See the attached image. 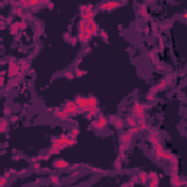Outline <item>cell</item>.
Returning <instances> with one entry per match:
<instances>
[{
    "instance_id": "obj_1",
    "label": "cell",
    "mask_w": 187,
    "mask_h": 187,
    "mask_svg": "<svg viewBox=\"0 0 187 187\" xmlns=\"http://www.w3.org/2000/svg\"><path fill=\"white\" fill-rule=\"evenodd\" d=\"M91 38L92 37L86 31V22H85V19H81L79 20V25H78V40L82 44H86V42H89Z\"/></svg>"
},
{
    "instance_id": "obj_2",
    "label": "cell",
    "mask_w": 187,
    "mask_h": 187,
    "mask_svg": "<svg viewBox=\"0 0 187 187\" xmlns=\"http://www.w3.org/2000/svg\"><path fill=\"white\" fill-rule=\"evenodd\" d=\"M133 133H130L129 130L127 132H124L121 136H120V154L123 155L127 149H129V146H130V143H132V139H133Z\"/></svg>"
},
{
    "instance_id": "obj_3",
    "label": "cell",
    "mask_w": 187,
    "mask_h": 187,
    "mask_svg": "<svg viewBox=\"0 0 187 187\" xmlns=\"http://www.w3.org/2000/svg\"><path fill=\"white\" fill-rule=\"evenodd\" d=\"M20 73H22L20 64L16 63V61H9V64H8V75H9V78H15V76L20 75Z\"/></svg>"
},
{
    "instance_id": "obj_4",
    "label": "cell",
    "mask_w": 187,
    "mask_h": 187,
    "mask_svg": "<svg viewBox=\"0 0 187 187\" xmlns=\"http://www.w3.org/2000/svg\"><path fill=\"white\" fill-rule=\"evenodd\" d=\"M120 2L119 0H108V2H105V3H102L101 6H100V10L101 12H111V10H114V9H117V8H120Z\"/></svg>"
},
{
    "instance_id": "obj_5",
    "label": "cell",
    "mask_w": 187,
    "mask_h": 187,
    "mask_svg": "<svg viewBox=\"0 0 187 187\" xmlns=\"http://www.w3.org/2000/svg\"><path fill=\"white\" fill-rule=\"evenodd\" d=\"M66 148V145L64 143H61V142H59V140L54 137L53 140H51V148H50V155H56V154H59V152H61L63 149Z\"/></svg>"
},
{
    "instance_id": "obj_6",
    "label": "cell",
    "mask_w": 187,
    "mask_h": 187,
    "mask_svg": "<svg viewBox=\"0 0 187 187\" xmlns=\"http://www.w3.org/2000/svg\"><path fill=\"white\" fill-rule=\"evenodd\" d=\"M64 108L72 114V115H76V114H79V111H81V108H79V105L76 104V101H66L64 102Z\"/></svg>"
},
{
    "instance_id": "obj_7",
    "label": "cell",
    "mask_w": 187,
    "mask_h": 187,
    "mask_svg": "<svg viewBox=\"0 0 187 187\" xmlns=\"http://www.w3.org/2000/svg\"><path fill=\"white\" fill-rule=\"evenodd\" d=\"M107 124H108V120L105 119L104 115H101V117H98L97 121H92L91 123V127L92 129H97V130H102V129H105Z\"/></svg>"
},
{
    "instance_id": "obj_8",
    "label": "cell",
    "mask_w": 187,
    "mask_h": 187,
    "mask_svg": "<svg viewBox=\"0 0 187 187\" xmlns=\"http://www.w3.org/2000/svg\"><path fill=\"white\" fill-rule=\"evenodd\" d=\"M133 114L137 119H143L145 117V105L140 104V102H134L133 104Z\"/></svg>"
},
{
    "instance_id": "obj_9",
    "label": "cell",
    "mask_w": 187,
    "mask_h": 187,
    "mask_svg": "<svg viewBox=\"0 0 187 187\" xmlns=\"http://www.w3.org/2000/svg\"><path fill=\"white\" fill-rule=\"evenodd\" d=\"M53 167L56 170H67L70 167V164L66 161V159H61V158H57L53 161Z\"/></svg>"
},
{
    "instance_id": "obj_10",
    "label": "cell",
    "mask_w": 187,
    "mask_h": 187,
    "mask_svg": "<svg viewBox=\"0 0 187 187\" xmlns=\"http://www.w3.org/2000/svg\"><path fill=\"white\" fill-rule=\"evenodd\" d=\"M25 28H27V23L25 22H15V23H12V27H10V34L16 35L19 31H23Z\"/></svg>"
},
{
    "instance_id": "obj_11",
    "label": "cell",
    "mask_w": 187,
    "mask_h": 187,
    "mask_svg": "<svg viewBox=\"0 0 187 187\" xmlns=\"http://www.w3.org/2000/svg\"><path fill=\"white\" fill-rule=\"evenodd\" d=\"M54 115L57 117V119L59 120H69L70 119V115H72V114H70L66 108H63V110H59V108H56L54 110Z\"/></svg>"
},
{
    "instance_id": "obj_12",
    "label": "cell",
    "mask_w": 187,
    "mask_h": 187,
    "mask_svg": "<svg viewBox=\"0 0 187 187\" xmlns=\"http://www.w3.org/2000/svg\"><path fill=\"white\" fill-rule=\"evenodd\" d=\"M75 101H76V104L79 105V108H81L82 111H88V108H89V104H88V97H86V98L76 97V98H75Z\"/></svg>"
},
{
    "instance_id": "obj_13",
    "label": "cell",
    "mask_w": 187,
    "mask_h": 187,
    "mask_svg": "<svg viewBox=\"0 0 187 187\" xmlns=\"http://www.w3.org/2000/svg\"><path fill=\"white\" fill-rule=\"evenodd\" d=\"M148 175H149V181H148V184H149L151 187H156V186L159 184V175H158L155 171L148 173Z\"/></svg>"
},
{
    "instance_id": "obj_14",
    "label": "cell",
    "mask_w": 187,
    "mask_h": 187,
    "mask_svg": "<svg viewBox=\"0 0 187 187\" xmlns=\"http://www.w3.org/2000/svg\"><path fill=\"white\" fill-rule=\"evenodd\" d=\"M94 18H95V12H94V9H88L85 12H81V19L89 20V19H94Z\"/></svg>"
},
{
    "instance_id": "obj_15",
    "label": "cell",
    "mask_w": 187,
    "mask_h": 187,
    "mask_svg": "<svg viewBox=\"0 0 187 187\" xmlns=\"http://www.w3.org/2000/svg\"><path fill=\"white\" fill-rule=\"evenodd\" d=\"M111 124H113L115 129H123L124 121L120 119V117H111Z\"/></svg>"
},
{
    "instance_id": "obj_16",
    "label": "cell",
    "mask_w": 187,
    "mask_h": 187,
    "mask_svg": "<svg viewBox=\"0 0 187 187\" xmlns=\"http://www.w3.org/2000/svg\"><path fill=\"white\" fill-rule=\"evenodd\" d=\"M137 123H139V119L133 114V115H129L127 119H126V124L129 126V127H134V126H137Z\"/></svg>"
},
{
    "instance_id": "obj_17",
    "label": "cell",
    "mask_w": 187,
    "mask_h": 187,
    "mask_svg": "<svg viewBox=\"0 0 187 187\" xmlns=\"http://www.w3.org/2000/svg\"><path fill=\"white\" fill-rule=\"evenodd\" d=\"M148 140H149V142H151L152 145L161 142V140H159V136H158L156 132H149V134H148Z\"/></svg>"
},
{
    "instance_id": "obj_18",
    "label": "cell",
    "mask_w": 187,
    "mask_h": 187,
    "mask_svg": "<svg viewBox=\"0 0 187 187\" xmlns=\"http://www.w3.org/2000/svg\"><path fill=\"white\" fill-rule=\"evenodd\" d=\"M98 114V107H92V108H89L88 111H85V115H86V119H89V120H92L94 117H95Z\"/></svg>"
},
{
    "instance_id": "obj_19",
    "label": "cell",
    "mask_w": 187,
    "mask_h": 187,
    "mask_svg": "<svg viewBox=\"0 0 187 187\" xmlns=\"http://www.w3.org/2000/svg\"><path fill=\"white\" fill-rule=\"evenodd\" d=\"M170 183H171V186H175V187H180V186H183V181L178 178V175H177V174H171Z\"/></svg>"
},
{
    "instance_id": "obj_20",
    "label": "cell",
    "mask_w": 187,
    "mask_h": 187,
    "mask_svg": "<svg viewBox=\"0 0 187 187\" xmlns=\"http://www.w3.org/2000/svg\"><path fill=\"white\" fill-rule=\"evenodd\" d=\"M148 178H149L148 173H145V171H140L139 173V181L142 183V184H148Z\"/></svg>"
},
{
    "instance_id": "obj_21",
    "label": "cell",
    "mask_w": 187,
    "mask_h": 187,
    "mask_svg": "<svg viewBox=\"0 0 187 187\" xmlns=\"http://www.w3.org/2000/svg\"><path fill=\"white\" fill-rule=\"evenodd\" d=\"M168 81H170V79H162V81H159V83L156 85V89H158V91H164V89L168 86Z\"/></svg>"
},
{
    "instance_id": "obj_22",
    "label": "cell",
    "mask_w": 187,
    "mask_h": 187,
    "mask_svg": "<svg viewBox=\"0 0 187 187\" xmlns=\"http://www.w3.org/2000/svg\"><path fill=\"white\" fill-rule=\"evenodd\" d=\"M139 13H140V16L142 18H145V19H148L149 18V13H148V9H146V6H139Z\"/></svg>"
},
{
    "instance_id": "obj_23",
    "label": "cell",
    "mask_w": 187,
    "mask_h": 187,
    "mask_svg": "<svg viewBox=\"0 0 187 187\" xmlns=\"http://www.w3.org/2000/svg\"><path fill=\"white\" fill-rule=\"evenodd\" d=\"M121 167H123V164H121V158L119 156V158H117V159L114 161V165H113V168H114V170H117V171H120V170H121Z\"/></svg>"
},
{
    "instance_id": "obj_24",
    "label": "cell",
    "mask_w": 187,
    "mask_h": 187,
    "mask_svg": "<svg viewBox=\"0 0 187 187\" xmlns=\"http://www.w3.org/2000/svg\"><path fill=\"white\" fill-rule=\"evenodd\" d=\"M158 92V89H156V86H154L152 89H149V92H148V95H146V100H154L155 98V94Z\"/></svg>"
},
{
    "instance_id": "obj_25",
    "label": "cell",
    "mask_w": 187,
    "mask_h": 187,
    "mask_svg": "<svg viewBox=\"0 0 187 187\" xmlns=\"http://www.w3.org/2000/svg\"><path fill=\"white\" fill-rule=\"evenodd\" d=\"M139 127H140V130H148V123H146V119L143 117V119H139Z\"/></svg>"
},
{
    "instance_id": "obj_26",
    "label": "cell",
    "mask_w": 187,
    "mask_h": 187,
    "mask_svg": "<svg viewBox=\"0 0 187 187\" xmlns=\"http://www.w3.org/2000/svg\"><path fill=\"white\" fill-rule=\"evenodd\" d=\"M19 64H20V69H22V73H23V72H29V70H31V64H29V63L20 61Z\"/></svg>"
},
{
    "instance_id": "obj_27",
    "label": "cell",
    "mask_w": 187,
    "mask_h": 187,
    "mask_svg": "<svg viewBox=\"0 0 187 187\" xmlns=\"http://www.w3.org/2000/svg\"><path fill=\"white\" fill-rule=\"evenodd\" d=\"M8 130V120L6 119H2V121H0V132L5 133Z\"/></svg>"
},
{
    "instance_id": "obj_28",
    "label": "cell",
    "mask_w": 187,
    "mask_h": 187,
    "mask_svg": "<svg viewBox=\"0 0 187 187\" xmlns=\"http://www.w3.org/2000/svg\"><path fill=\"white\" fill-rule=\"evenodd\" d=\"M69 136L73 137V139H78V136H79V129H78V127L72 129V130H70V134H69Z\"/></svg>"
},
{
    "instance_id": "obj_29",
    "label": "cell",
    "mask_w": 187,
    "mask_h": 187,
    "mask_svg": "<svg viewBox=\"0 0 187 187\" xmlns=\"http://www.w3.org/2000/svg\"><path fill=\"white\" fill-rule=\"evenodd\" d=\"M13 13L18 15V16H22V15H23V6H18V8H15V9H13Z\"/></svg>"
},
{
    "instance_id": "obj_30",
    "label": "cell",
    "mask_w": 187,
    "mask_h": 187,
    "mask_svg": "<svg viewBox=\"0 0 187 187\" xmlns=\"http://www.w3.org/2000/svg\"><path fill=\"white\" fill-rule=\"evenodd\" d=\"M32 162H34V164H32V167H34V170H37V171H38V170L41 168V164H40V159H38V158H37V159L34 158V159H32Z\"/></svg>"
},
{
    "instance_id": "obj_31",
    "label": "cell",
    "mask_w": 187,
    "mask_h": 187,
    "mask_svg": "<svg viewBox=\"0 0 187 187\" xmlns=\"http://www.w3.org/2000/svg\"><path fill=\"white\" fill-rule=\"evenodd\" d=\"M50 183L51 184H59L60 183V178H59V175H50Z\"/></svg>"
},
{
    "instance_id": "obj_32",
    "label": "cell",
    "mask_w": 187,
    "mask_h": 187,
    "mask_svg": "<svg viewBox=\"0 0 187 187\" xmlns=\"http://www.w3.org/2000/svg\"><path fill=\"white\" fill-rule=\"evenodd\" d=\"M177 173H178V164L173 162L171 164V174H177Z\"/></svg>"
},
{
    "instance_id": "obj_33",
    "label": "cell",
    "mask_w": 187,
    "mask_h": 187,
    "mask_svg": "<svg viewBox=\"0 0 187 187\" xmlns=\"http://www.w3.org/2000/svg\"><path fill=\"white\" fill-rule=\"evenodd\" d=\"M129 132H130V133H133V134L139 133V132H140V127H139V124H137V126H134V127H129Z\"/></svg>"
},
{
    "instance_id": "obj_34",
    "label": "cell",
    "mask_w": 187,
    "mask_h": 187,
    "mask_svg": "<svg viewBox=\"0 0 187 187\" xmlns=\"http://www.w3.org/2000/svg\"><path fill=\"white\" fill-rule=\"evenodd\" d=\"M88 9H94V6H92V5H82V6L79 8L81 12H85V10H88Z\"/></svg>"
},
{
    "instance_id": "obj_35",
    "label": "cell",
    "mask_w": 187,
    "mask_h": 187,
    "mask_svg": "<svg viewBox=\"0 0 187 187\" xmlns=\"http://www.w3.org/2000/svg\"><path fill=\"white\" fill-rule=\"evenodd\" d=\"M8 177H9V175H3V177H2V180H0V187H3V186L8 183Z\"/></svg>"
},
{
    "instance_id": "obj_36",
    "label": "cell",
    "mask_w": 187,
    "mask_h": 187,
    "mask_svg": "<svg viewBox=\"0 0 187 187\" xmlns=\"http://www.w3.org/2000/svg\"><path fill=\"white\" fill-rule=\"evenodd\" d=\"M148 56H149V59H151L154 63H158V59H156V54H155V53H149Z\"/></svg>"
},
{
    "instance_id": "obj_37",
    "label": "cell",
    "mask_w": 187,
    "mask_h": 187,
    "mask_svg": "<svg viewBox=\"0 0 187 187\" xmlns=\"http://www.w3.org/2000/svg\"><path fill=\"white\" fill-rule=\"evenodd\" d=\"M64 76H66V79H70V81H72V79L75 78V75H73L72 72H66V75H64Z\"/></svg>"
},
{
    "instance_id": "obj_38",
    "label": "cell",
    "mask_w": 187,
    "mask_h": 187,
    "mask_svg": "<svg viewBox=\"0 0 187 187\" xmlns=\"http://www.w3.org/2000/svg\"><path fill=\"white\" fill-rule=\"evenodd\" d=\"M83 75H85V72H83L82 69H78V70H76V76H78V78H82Z\"/></svg>"
},
{
    "instance_id": "obj_39",
    "label": "cell",
    "mask_w": 187,
    "mask_h": 187,
    "mask_svg": "<svg viewBox=\"0 0 187 187\" xmlns=\"http://www.w3.org/2000/svg\"><path fill=\"white\" fill-rule=\"evenodd\" d=\"M100 34H101V37H102L104 40H107V34H105V31H100Z\"/></svg>"
},
{
    "instance_id": "obj_40",
    "label": "cell",
    "mask_w": 187,
    "mask_h": 187,
    "mask_svg": "<svg viewBox=\"0 0 187 187\" xmlns=\"http://www.w3.org/2000/svg\"><path fill=\"white\" fill-rule=\"evenodd\" d=\"M91 170H92L94 173H101V171H102L101 168H95V167H94V168H91Z\"/></svg>"
},
{
    "instance_id": "obj_41",
    "label": "cell",
    "mask_w": 187,
    "mask_h": 187,
    "mask_svg": "<svg viewBox=\"0 0 187 187\" xmlns=\"http://www.w3.org/2000/svg\"><path fill=\"white\" fill-rule=\"evenodd\" d=\"M41 5H47V3H50V0H40Z\"/></svg>"
},
{
    "instance_id": "obj_42",
    "label": "cell",
    "mask_w": 187,
    "mask_h": 187,
    "mask_svg": "<svg viewBox=\"0 0 187 187\" xmlns=\"http://www.w3.org/2000/svg\"><path fill=\"white\" fill-rule=\"evenodd\" d=\"M47 6H48V9H54V5L50 2V3H47Z\"/></svg>"
},
{
    "instance_id": "obj_43",
    "label": "cell",
    "mask_w": 187,
    "mask_h": 187,
    "mask_svg": "<svg viewBox=\"0 0 187 187\" xmlns=\"http://www.w3.org/2000/svg\"><path fill=\"white\" fill-rule=\"evenodd\" d=\"M2 85H5V73H2V82H0Z\"/></svg>"
}]
</instances>
